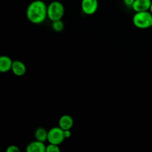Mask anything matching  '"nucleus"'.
I'll list each match as a JSON object with an SVG mask.
<instances>
[{
    "label": "nucleus",
    "mask_w": 152,
    "mask_h": 152,
    "mask_svg": "<svg viewBox=\"0 0 152 152\" xmlns=\"http://www.w3.org/2000/svg\"><path fill=\"white\" fill-rule=\"evenodd\" d=\"M12 59L7 56H0V71L1 73H5L11 70L13 65Z\"/></svg>",
    "instance_id": "10"
},
{
    "label": "nucleus",
    "mask_w": 152,
    "mask_h": 152,
    "mask_svg": "<svg viewBox=\"0 0 152 152\" xmlns=\"http://www.w3.org/2000/svg\"><path fill=\"white\" fill-rule=\"evenodd\" d=\"M65 139L64 136V130L60 127H53L48 131V141L49 143L60 145L64 140Z\"/></svg>",
    "instance_id": "4"
},
{
    "label": "nucleus",
    "mask_w": 152,
    "mask_h": 152,
    "mask_svg": "<svg viewBox=\"0 0 152 152\" xmlns=\"http://www.w3.org/2000/svg\"><path fill=\"white\" fill-rule=\"evenodd\" d=\"M150 11H151V13H152V2H151V7H150Z\"/></svg>",
    "instance_id": "17"
},
{
    "label": "nucleus",
    "mask_w": 152,
    "mask_h": 152,
    "mask_svg": "<svg viewBox=\"0 0 152 152\" xmlns=\"http://www.w3.org/2000/svg\"><path fill=\"white\" fill-rule=\"evenodd\" d=\"M12 71L17 77H22L26 73V66L22 62L19 60H15L12 65Z\"/></svg>",
    "instance_id": "8"
},
{
    "label": "nucleus",
    "mask_w": 152,
    "mask_h": 152,
    "mask_svg": "<svg viewBox=\"0 0 152 152\" xmlns=\"http://www.w3.org/2000/svg\"><path fill=\"white\" fill-rule=\"evenodd\" d=\"M46 151L47 152H59L60 151V148H59V145H56V144L49 143L46 146Z\"/></svg>",
    "instance_id": "13"
},
{
    "label": "nucleus",
    "mask_w": 152,
    "mask_h": 152,
    "mask_svg": "<svg viewBox=\"0 0 152 152\" xmlns=\"http://www.w3.org/2000/svg\"><path fill=\"white\" fill-rule=\"evenodd\" d=\"M6 151L7 152H20V149L18 148L16 145H10V146L7 147V148L6 149Z\"/></svg>",
    "instance_id": "14"
},
{
    "label": "nucleus",
    "mask_w": 152,
    "mask_h": 152,
    "mask_svg": "<svg viewBox=\"0 0 152 152\" xmlns=\"http://www.w3.org/2000/svg\"><path fill=\"white\" fill-rule=\"evenodd\" d=\"M64 13H65V7L60 1H51L48 6V17L52 22L62 19Z\"/></svg>",
    "instance_id": "3"
},
{
    "label": "nucleus",
    "mask_w": 152,
    "mask_h": 152,
    "mask_svg": "<svg viewBox=\"0 0 152 152\" xmlns=\"http://www.w3.org/2000/svg\"><path fill=\"white\" fill-rule=\"evenodd\" d=\"M73 126H74V120L70 115L65 114L59 118V126L63 130L71 129Z\"/></svg>",
    "instance_id": "9"
},
{
    "label": "nucleus",
    "mask_w": 152,
    "mask_h": 152,
    "mask_svg": "<svg viewBox=\"0 0 152 152\" xmlns=\"http://www.w3.org/2000/svg\"><path fill=\"white\" fill-rule=\"evenodd\" d=\"M26 151L28 152H45L46 145L43 142L37 140L28 144L26 148Z\"/></svg>",
    "instance_id": "7"
},
{
    "label": "nucleus",
    "mask_w": 152,
    "mask_h": 152,
    "mask_svg": "<svg viewBox=\"0 0 152 152\" xmlns=\"http://www.w3.org/2000/svg\"><path fill=\"white\" fill-rule=\"evenodd\" d=\"M98 0H82L81 9L86 15H92L98 9Z\"/></svg>",
    "instance_id": "5"
},
{
    "label": "nucleus",
    "mask_w": 152,
    "mask_h": 152,
    "mask_svg": "<svg viewBox=\"0 0 152 152\" xmlns=\"http://www.w3.org/2000/svg\"><path fill=\"white\" fill-rule=\"evenodd\" d=\"M151 27L152 28V22H151Z\"/></svg>",
    "instance_id": "18"
},
{
    "label": "nucleus",
    "mask_w": 152,
    "mask_h": 152,
    "mask_svg": "<svg viewBox=\"0 0 152 152\" xmlns=\"http://www.w3.org/2000/svg\"><path fill=\"white\" fill-rule=\"evenodd\" d=\"M26 16L31 23H42L48 16V6L42 0H34L27 7Z\"/></svg>",
    "instance_id": "1"
},
{
    "label": "nucleus",
    "mask_w": 152,
    "mask_h": 152,
    "mask_svg": "<svg viewBox=\"0 0 152 152\" xmlns=\"http://www.w3.org/2000/svg\"><path fill=\"white\" fill-rule=\"evenodd\" d=\"M151 0H135L132 5V9L135 12L148 11L151 5Z\"/></svg>",
    "instance_id": "6"
},
{
    "label": "nucleus",
    "mask_w": 152,
    "mask_h": 152,
    "mask_svg": "<svg viewBox=\"0 0 152 152\" xmlns=\"http://www.w3.org/2000/svg\"><path fill=\"white\" fill-rule=\"evenodd\" d=\"M48 132L45 129L42 127L38 128L34 133V137H35L36 140L43 142L48 140Z\"/></svg>",
    "instance_id": "11"
},
{
    "label": "nucleus",
    "mask_w": 152,
    "mask_h": 152,
    "mask_svg": "<svg viewBox=\"0 0 152 152\" xmlns=\"http://www.w3.org/2000/svg\"><path fill=\"white\" fill-rule=\"evenodd\" d=\"M133 23L139 29H147L150 28L152 22V13L151 12H137L133 16Z\"/></svg>",
    "instance_id": "2"
},
{
    "label": "nucleus",
    "mask_w": 152,
    "mask_h": 152,
    "mask_svg": "<svg viewBox=\"0 0 152 152\" xmlns=\"http://www.w3.org/2000/svg\"><path fill=\"white\" fill-rule=\"evenodd\" d=\"M64 136H65V139L66 138H69L71 136V129H67V130H64Z\"/></svg>",
    "instance_id": "16"
},
{
    "label": "nucleus",
    "mask_w": 152,
    "mask_h": 152,
    "mask_svg": "<svg viewBox=\"0 0 152 152\" xmlns=\"http://www.w3.org/2000/svg\"><path fill=\"white\" fill-rule=\"evenodd\" d=\"M134 1L135 0H123L124 4H126V6H128V7H132Z\"/></svg>",
    "instance_id": "15"
},
{
    "label": "nucleus",
    "mask_w": 152,
    "mask_h": 152,
    "mask_svg": "<svg viewBox=\"0 0 152 152\" xmlns=\"http://www.w3.org/2000/svg\"><path fill=\"white\" fill-rule=\"evenodd\" d=\"M52 28L56 32H60L64 29V23L61 19L56 21H53L52 23Z\"/></svg>",
    "instance_id": "12"
}]
</instances>
